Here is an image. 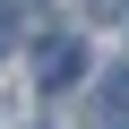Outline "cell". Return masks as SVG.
Masks as SVG:
<instances>
[{"label":"cell","mask_w":129,"mask_h":129,"mask_svg":"<svg viewBox=\"0 0 129 129\" xmlns=\"http://www.w3.org/2000/svg\"><path fill=\"white\" fill-rule=\"evenodd\" d=\"M35 69H43V86H69V78H78V43H43Z\"/></svg>","instance_id":"cell-1"},{"label":"cell","mask_w":129,"mask_h":129,"mask_svg":"<svg viewBox=\"0 0 129 129\" xmlns=\"http://www.w3.org/2000/svg\"><path fill=\"white\" fill-rule=\"evenodd\" d=\"M103 103H112V112H129V69H112V78H103Z\"/></svg>","instance_id":"cell-2"},{"label":"cell","mask_w":129,"mask_h":129,"mask_svg":"<svg viewBox=\"0 0 129 129\" xmlns=\"http://www.w3.org/2000/svg\"><path fill=\"white\" fill-rule=\"evenodd\" d=\"M9 43H17V35H9V0H0V52H9Z\"/></svg>","instance_id":"cell-3"}]
</instances>
